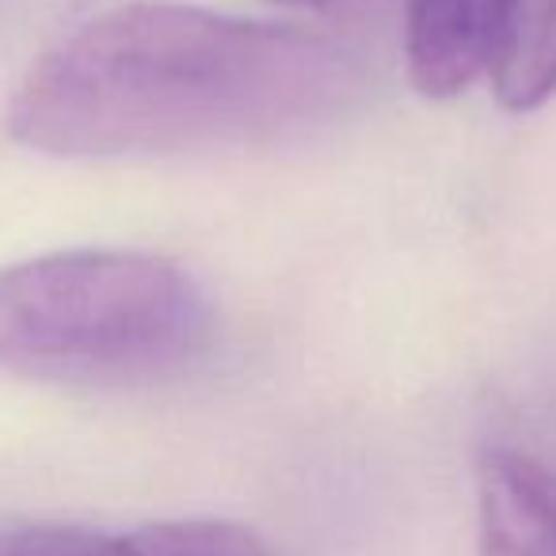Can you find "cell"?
Returning <instances> with one entry per match:
<instances>
[{"instance_id":"obj_1","label":"cell","mask_w":556,"mask_h":556,"mask_svg":"<svg viewBox=\"0 0 556 556\" xmlns=\"http://www.w3.org/2000/svg\"><path fill=\"white\" fill-rule=\"evenodd\" d=\"M370 92L348 42L302 27L138 0L58 39L20 80L9 138L65 161L298 141Z\"/></svg>"},{"instance_id":"obj_2","label":"cell","mask_w":556,"mask_h":556,"mask_svg":"<svg viewBox=\"0 0 556 556\" xmlns=\"http://www.w3.org/2000/svg\"><path fill=\"white\" fill-rule=\"evenodd\" d=\"M214 343V305L179 263L73 248L0 270V374L138 389L187 374Z\"/></svg>"},{"instance_id":"obj_3","label":"cell","mask_w":556,"mask_h":556,"mask_svg":"<svg viewBox=\"0 0 556 556\" xmlns=\"http://www.w3.org/2000/svg\"><path fill=\"white\" fill-rule=\"evenodd\" d=\"M0 556H278L263 533L229 518H168L134 530L24 526L0 538Z\"/></svg>"},{"instance_id":"obj_4","label":"cell","mask_w":556,"mask_h":556,"mask_svg":"<svg viewBox=\"0 0 556 556\" xmlns=\"http://www.w3.org/2000/svg\"><path fill=\"white\" fill-rule=\"evenodd\" d=\"M477 556H556V469L522 450L480 454Z\"/></svg>"},{"instance_id":"obj_5","label":"cell","mask_w":556,"mask_h":556,"mask_svg":"<svg viewBox=\"0 0 556 556\" xmlns=\"http://www.w3.org/2000/svg\"><path fill=\"white\" fill-rule=\"evenodd\" d=\"M495 100L515 115L556 96V0H500L492 62Z\"/></svg>"},{"instance_id":"obj_6","label":"cell","mask_w":556,"mask_h":556,"mask_svg":"<svg viewBox=\"0 0 556 556\" xmlns=\"http://www.w3.org/2000/svg\"><path fill=\"white\" fill-rule=\"evenodd\" d=\"M275 4L317 12V16H328V20H366V16L386 12L393 0H275Z\"/></svg>"}]
</instances>
